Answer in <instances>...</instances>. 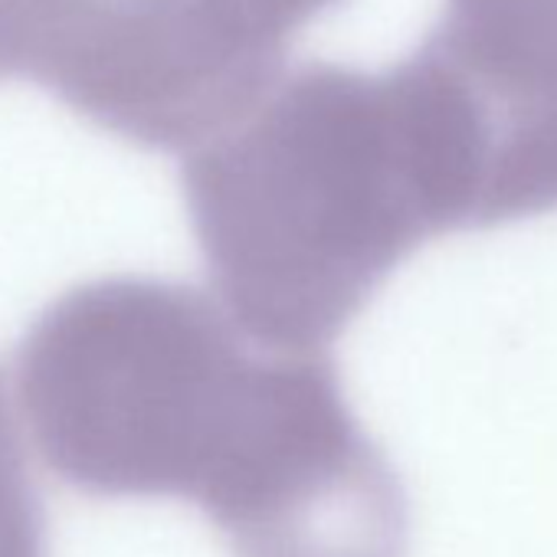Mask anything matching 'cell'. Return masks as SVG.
<instances>
[{
  "label": "cell",
  "mask_w": 557,
  "mask_h": 557,
  "mask_svg": "<svg viewBox=\"0 0 557 557\" xmlns=\"http://www.w3.org/2000/svg\"><path fill=\"white\" fill-rule=\"evenodd\" d=\"M449 8H557V0H449Z\"/></svg>",
  "instance_id": "8992f818"
},
{
  "label": "cell",
  "mask_w": 557,
  "mask_h": 557,
  "mask_svg": "<svg viewBox=\"0 0 557 557\" xmlns=\"http://www.w3.org/2000/svg\"><path fill=\"white\" fill-rule=\"evenodd\" d=\"M44 462L99 498H184L230 554L312 482L351 407L325 355H256L203 293L109 275L50 302L17 348Z\"/></svg>",
  "instance_id": "6da1fadb"
},
{
  "label": "cell",
  "mask_w": 557,
  "mask_h": 557,
  "mask_svg": "<svg viewBox=\"0 0 557 557\" xmlns=\"http://www.w3.org/2000/svg\"><path fill=\"white\" fill-rule=\"evenodd\" d=\"M338 0H0V76L21 73L99 128L194 151L286 70Z\"/></svg>",
  "instance_id": "3957f363"
},
{
  "label": "cell",
  "mask_w": 557,
  "mask_h": 557,
  "mask_svg": "<svg viewBox=\"0 0 557 557\" xmlns=\"http://www.w3.org/2000/svg\"><path fill=\"white\" fill-rule=\"evenodd\" d=\"M0 557H47V518L8 400H0Z\"/></svg>",
  "instance_id": "5b68a950"
},
{
  "label": "cell",
  "mask_w": 557,
  "mask_h": 557,
  "mask_svg": "<svg viewBox=\"0 0 557 557\" xmlns=\"http://www.w3.org/2000/svg\"><path fill=\"white\" fill-rule=\"evenodd\" d=\"M417 50L449 109L469 230L557 210V8H449Z\"/></svg>",
  "instance_id": "277c9868"
},
{
  "label": "cell",
  "mask_w": 557,
  "mask_h": 557,
  "mask_svg": "<svg viewBox=\"0 0 557 557\" xmlns=\"http://www.w3.org/2000/svg\"><path fill=\"white\" fill-rule=\"evenodd\" d=\"M181 184L230 322L275 355H325L413 249L466 230L417 53L384 73L286 66L184 158Z\"/></svg>",
  "instance_id": "7a4b0ae2"
}]
</instances>
